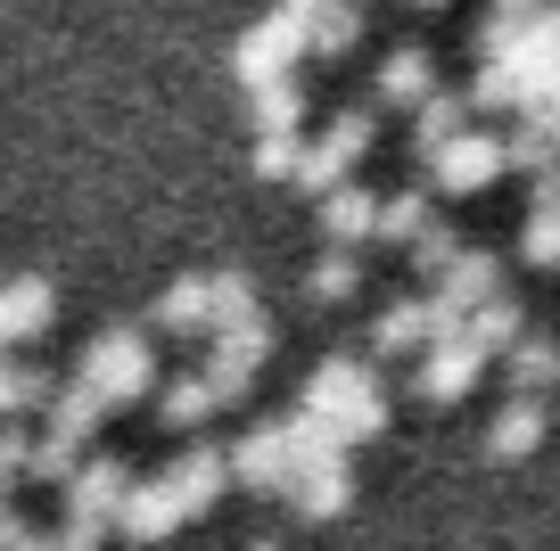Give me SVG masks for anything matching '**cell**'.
I'll use <instances>...</instances> for the list:
<instances>
[{"label":"cell","instance_id":"d4e9b609","mask_svg":"<svg viewBox=\"0 0 560 551\" xmlns=\"http://www.w3.org/2000/svg\"><path fill=\"white\" fill-rule=\"evenodd\" d=\"M429 91H438V74H429V50H396V58L380 67V99H387V107H420Z\"/></svg>","mask_w":560,"mask_h":551},{"label":"cell","instance_id":"1f68e13d","mask_svg":"<svg viewBox=\"0 0 560 551\" xmlns=\"http://www.w3.org/2000/svg\"><path fill=\"white\" fill-rule=\"evenodd\" d=\"M544 9H552V0H494V9H487V25H478V50L511 42V34H520L527 17H544Z\"/></svg>","mask_w":560,"mask_h":551},{"label":"cell","instance_id":"7a4b0ae2","mask_svg":"<svg viewBox=\"0 0 560 551\" xmlns=\"http://www.w3.org/2000/svg\"><path fill=\"white\" fill-rule=\"evenodd\" d=\"M322 453H354V445L322 412H305V403H298V412H280V420H256V429L231 445V485L289 494V478H298L305 461H322Z\"/></svg>","mask_w":560,"mask_h":551},{"label":"cell","instance_id":"9c48e42d","mask_svg":"<svg viewBox=\"0 0 560 551\" xmlns=\"http://www.w3.org/2000/svg\"><path fill=\"white\" fill-rule=\"evenodd\" d=\"M420 165H429V181H438V190L470 198V190H494V181H503L511 149H503V140H494V132H478V124H462V132L445 140V149H429V156H420Z\"/></svg>","mask_w":560,"mask_h":551},{"label":"cell","instance_id":"9a60e30c","mask_svg":"<svg viewBox=\"0 0 560 551\" xmlns=\"http://www.w3.org/2000/svg\"><path fill=\"white\" fill-rule=\"evenodd\" d=\"M544 429H552V420H544V396H527V387H520V396L494 412V429H487V461H503V469L527 461V453L544 445Z\"/></svg>","mask_w":560,"mask_h":551},{"label":"cell","instance_id":"6da1fadb","mask_svg":"<svg viewBox=\"0 0 560 551\" xmlns=\"http://www.w3.org/2000/svg\"><path fill=\"white\" fill-rule=\"evenodd\" d=\"M223 494H231V453L198 445V453H182L174 469H158V478H132V494H124V511H116V535L124 543H165V535H182L190 518H207Z\"/></svg>","mask_w":560,"mask_h":551},{"label":"cell","instance_id":"e575fe53","mask_svg":"<svg viewBox=\"0 0 560 551\" xmlns=\"http://www.w3.org/2000/svg\"><path fill=\"white\" fill-rule=\"evenodd\" d=\"M247 551H280V543H247Z\"/></svg>","mask_w":560,"mask_h":551},{"label":"cell","instance_id":"5b68a950","mask_svg":"<svg viewBox=\"0 0 560 551\" xmlns=\"http://www.w3.org/2000/svg\"><path fill=\"white\" fill-rule=\"evenodd\" d=\"M132 494V469L124 461H74L67 478V527H58V551H100L116 535V511Z\"/></svg>","mask_w":560,"mask_h":551},{"label":"cell","instance_id":"484cf974","mask_svg":"<svg viewBox=\"0 0 560 551\" xmlns=\"http://www.w3.org/2000/svg\"><path fill=\"white\" fill-rule=\"evenodd\" d=\"M247 107H256V132H298V124H305V91H298V74H280V83H256V91H247Z\"/></svg>","mask_w":560,"mask_h":551},{"label":"cell","instance_id":"8fae6325","mask_svg":"<svg viewBox=\"0 0 560 551\" xmlns=\"http://www.w3.org/2000/svg\"><path fill=\"white\" fill-rule=\"evenodd\" d=\"M264 362H272V329H264V313H247V321H231V329L207 338V379L223 387V403H240L247 387H256Z\"/></svg>","mask_w":560,"mask_h":551},{"label":"cell","instance_id":"e0dca14e","mask_svg":"<svg viewBox=\"0 0 560 551\" xmlns=\"http://www.w3.org/2000/svg\"><path fill=\"white\" fill-rule=\"evenodd\" d=\"M520 256L536 263V272H560V165H552V173H536V207H527Z\"/></svg>","mask_w":560,"mask_h":551},{"label":"cell","instance_id":"3957f363","mask_svg":"<svg viewBox=\"0 0 560 551\" xmlns=\"http://www.w3.org/2000/svg\"><path fill=\"white\" fill-rule=\"evenodd\" d=\"M560 74V0L544 9V17H527L511 42H494V50H478V83H470V107H536V91Z\"/></svg>","mask_w":560,"mask_h":551},{"label":"cell","instance_id":"52a82bcc","mask_svg":"<svg viewBox=\"0 0 560 551\" xmlns=\"http://www.w3.org/2000/svg\"><path fill=\"white\" fill-rule=\"evenodd\" d=\"M487 362H494V354H487V345L470 338V329H462V313H454V321H445L438 338L420 345L412 396H420V403H462V396H470L478 379H487Z\"/></svg>","mask_w":560,"mask_h":551},{"label":"cell","instance_id":"d6986e66","mask_svg":"<svg viewBox=\"0 0 560 551\" xmlns=\"http://www.w3.org/2000/svg\"><path fill=\"white\" fill-rule=\"evenodd\" d=\"M494 289H503V272H494V256H470V247H454V263H445V272H438V289H429V296H438L445 313H470L478 296H494Z\"/></svg>","mask_w":560,"mask_h":551},{"label":"cell","instance_id":"7c38bea8","mask_svg":"<svg viewBox=\"0 0 560 551\" xmlns=\"http://www.w3.org/2000/svg\"><path fill=\"white\" fill-rule=\"evenodd\" d=\"M58 321V289L42 272H18L0 280V354H18L25 338H42V329Z\"/></svg>","mask_w":560,"mask_h":551},{"label":"cell","instance_id":"cb8c5ba5","mask_svg":"<svg viewBox=\"0 0 560 551\" xmlns=\"http://www.w3.org/2000/svg\"><path fill=\"white\" fill-rule=\"evenodd\" d=\"M462 329H470V338H478V345H487V354H494V362H503V345H511V338H520V329H527V313H520V305H511V296H503V289H494V296H478V305H470V313H462Z\"/></svg>","mask_w":560,"mask_h":551},{"label":"cell","instance_id":"836d02e7","mask_svg":"<svg viewBox=\"0 0 560 551\" xmlns=\"http://www.w3.org/2000/svg\"><path fill=\"white\" fill-rule=\"evenodd\" d=\"M454 247H462V239H454V231H445V223H429V231H420V239H412V247H404V256H412V272H429V280H438V272H445V263H454Z\"/></svg>","mask_w":560,"mask_h":551},{"label":"cell","instance_id":"d590c367","mask_svg":"<svg viewBox=\"0 0 560 551\" xmlns=\"http://www.w3.org/2000/svg\"><path fill=\"white\" fill-rule=\"evenodd\" d=\"M420 9H445V0H420Z\"/></svg>","mask_w":560,"mask_h":551},{"label":"cell","instance_id":"83f0119b","mask_svg":"<svg viewBox=\"0 0 560 551\" xmlns=\"http://www.w3.org/2000/svg\"><path fill=\"white\" fill-rule=\"evenodd\" d=\"M438 223V207H429V190H396V198H380V239H396V247H412L420 231Z\"/></svg>","mask_w":560,"mask_h":551},{"label":"cell","instance_id":"ba28073f","mask_svg":"<svg viewBox=\"0 0 560 551\" xmlns=\"http://www.w3.org/2000/svg\"><path fill=\"white\" fill-rule=\"evenodd\" d=\"M298 58H314V42H305V17H289V9L256 17L240 42H231V74H240V91L280 83V74H298Z\"/></svg>","mask_w":560,"mask_h":551},{"label":"cell","instance_id":"277c9868","mask_svg":"<svg viewBox=\"0 0 560 551\" xmlns=\"http://www.w3.org/2000/svg\"><path fill=\"white\" fill-rule=\"evenodd\" d=\"M305 412H322L347 445H371V436L387 429V387H380V371L371 362H347V354H330V362H314V379H305Z\"/></svg>","mask_w":560,"mask_h":551},{"label":"cell","instance_id":"f1b7e54d","mask_svg":"<svg viewBox=\"0 0 560 551\" xmlns=\"http://www.w3.org/2000/svg\"><path fill=\"white\" fill-rule=\"evenodd\" d=\"M74 461H83V445H74V436H58V429H42L34 453H25V478H34V485H67Z\"/></svg>","mask_w":560,"mask_h":551},{"label":"cell","instance_id":"30bf717a","mask_svg":"<svg viewBox=\"0 0 560 551\" xmlns=\"http://www.w3.org/2000/svg\"><path fill=\"white\" fill-rule=\"evenodd\" d=\"M363 156H371V116H363V107H347L322 140H305V149H298V173H289V181H298V190H330V181H347Z\"/></svg>","mask_w":560,"mask_h":551},{"label":"cell","instance_id":"ffe728a7","mask_svg":"<svg viewBox=\"0 0 560 551\" xmlns=\"http://www.w3.org/2000/svg\"><path fill=\"white\" fill-rule=\"evenodd\" d=\"M107 412H116V403H107L91 379L50 387V429H58V436H74V445H83V436H100V420H107Z\"/></svg>","mask_w":560,"mask_h":551},{"label":"cell","instance_id":"603a6c76","mask_svg":"<svg viewBox=\"0 0 560 551\" xmlns=\"http://www.w3.org/2000/svg\"><path fill=\"white\" fill-rule=\"evenodd\" d=\"M503 371H511V387H527V396H536V387L560 379V345L536 338V329H520V338L503 345Z\"/></svg>","mask_w":560,"mask_h":551},{"label":"cell","instance_id":"4fadbf2b","mask_svg":"<svg viewBox=\"0 0 560 551\" xmlns=\"http://www.w3.org/2000/svg\"><path fill=\"white\" fill-rule=\"evenodd\" d=\"M445 321H454V313H445L438 296H396V305L371 321V345H380V354H420Z\"/></svg>","mask_w":560,"mask_h":551},{"label":"cell","instance_id":"ac0fdd59","mask_svg":"<svg viewBox=\"0 0 560 551\" xmlns=\"http://www.w3.org/2000/svg\"><path fill=\"white\" fill-rule=\"evenodd\" d=\"M158 329H174V338H207V329H214V272L174 280V289L158 296Z\"/></svg>","mask_w":560,"mask_h":551},{"label":"cell","instance_id":"f546056e","mask_svg":"<svg viewBox=\"0 0 560 551\" xmlns=\"http://www.w3.org/2000/svg\"><path fill=\"white\" fill-rule=\"evenodd\" d=\"M42 403H50V379L0 354V420H25V412H42Z\"/></svg>","mask_w":560,"mask_h":551},{"label":"cell","instance_id":"4316f807","mask_svg":"<svg viewBox=\"0 0 560 551\" xmlns=\"http://www.w3.org/2000/svg\"><path fill=\"white\" fill-rule=\"evenodd\" d=\"M305 42H314V58H347L354 42H363V9H354V0H330V9L305 25Z\"/></svg>","mask_w":560,"mask_h":551},{"label":"cell","instance_id":"7402d4cb","mask_svg":"<svg viewBox=\"0 0 560 551\" xmlns=\"http://www.w3.org/2000/svg\"><path fill=\"white\" fill-rule=\"evenodd\" d=\"M214 412H223V387H214L207 371H190V379H174V387L158 396V420H165V429H198V420H214Z\"/></svg>","mask_w":560,"mask_h":551},{"label":"cell","instance_id":"2e32d148","mask_svg":"<svg viewBox=\"0 0 560 551\" xmlns=\"http://www.w3.org/2000/svg\"><path fill=\"white\" fill-rule=\"evenodd\" d=\"M322 231H330L338 247L380 239V198H371V190H354V173H347V181H330V190H322Z\"/></svg>","mask_w":560,"mask_h":551},{"label":"cell","instance_id":"44dd1931","mask_svg":"<svg viewBox=\"0 0 560 551\" xmlns=\"http://www.w3.org/2000/svg\"><path fill=\"white\" fill-rule=\"evenodd\" d=\"M470 124V99L462 91H429V99L412 107V156H429V149H445V140Z\"/></svg>","mask_w":560,"mask_h":551},{"label":"cell","instance_id":"5bb4252c","mask_svg":"<svg viewBox=\"0 0 560 551\" xmlns=\"http://www.w3.org/2000/svg\"><path fill=\"white\" fill-rule=\"evenodd\" d=\"M289 502H298L305 518H338L354 502V469H347V453H322V461H305L298 478H289Z\"/></svg>","mask_w":560,"mask_h":551},{"label":"cell","instance_id":"4dcf8cb0","mask_svg":"<svg viewBox=\"0 0 560 551\" xmlns=\"http://www.w3.org/2000/svg\"><path fill=\"white\" fill-rule=\"evenodd\" d=\"M354 289H363V263H354V247L330 239V256L314 263V296H322V305H347Z\"/></svg>","mask_w":560,"mask_h":551},{"label":"cell","instance_id":"d6a6232c","mask_svg":"<svg viewBox=\"0 0 560 551\" xmlns=\"http://www.w3.org/2000/svg\"><path fill=\"white\" fill-rule=\"evenodd\" d=\"M298 149H305L298 132H256V173L264 181H289V173H298Z\"/></svg>","mask_w":560,"mask_h":551},{"label":"cell","instance_id":"8992f818","mask_svg":"<svg viewBox=\"0 0 560 551\" xmlns=\"http://www.w3.org/2000/svg\"><path fill=\"white\" fill-rule=\"evenodd\" d=\"M74 379H91L107 403H140L158 387V345H149V329H100V338L83 345V362H74Z\"/></svg>","mask_w":560,"mask_h":551}]
</instances>
